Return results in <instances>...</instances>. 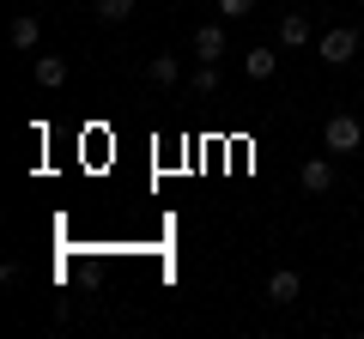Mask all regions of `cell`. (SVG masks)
I'll use <instances>...</instances> for the list:
<instances>
[{"label":"cell","mask_w":364,"mask_h":339,"mask_svg":"<svg viewBox=\"0 0 364 339\" xmlns=\"http://www.w3.org/2000/svg\"><path fill=\"white\" fill-rule=\"evenodd\" d=\"M279 43H286V49H304V43H310V18L286 13V18H279Z\"/></svg>","instance_id":"6"},{"label":"cell","mask_w":364,"mask_h":339,"mask_svg":"<svg viewBox=\"0 0 364 339\" xmlns=\"http://www.w3.org/2000/svg\"><path fill=\"white\" fill-rule=\"evenodd\" d=\"M37 85H43V91H61V85H67V61H61V55H37Z\"/></svg>","instance_id":"4"},{"label":"cell","mask_w":364,"mask_h":339,"mask_svg":"<svg viewBox=\"0 0 364 339\" xmlns=\"http://www.w3.org/2000/svg\"><path fill=\"white\" fill-rule=\"evenodd\" d=\"M37 37H43L37 13H18V18H13V49H37Z\"/></svg>","instance_id":"8"},{"label":"cell","mask_w":364,"mask_h":339,"mask_svg":"<svg viewBox=\"0 0 364 339\" xmlns=\"http://www.w3.org/2000/svg\"><path fill=\"white\" fill-rule=\"evenodd\" d=\"M188 91H195V97H213V91H219V61H200V73L188 79Z\"/></svg>","instance_id":"11"},{"label":"cell","mask_w":364,"mask_h":339,"mask_svg":"<svg viewBox=\"0 0 364 339\" xmlns=\"http://www.w3.org/2000/svg\"><path fill=\"white\" fill-rule=\"evenodd\" d=\"M322 145H328V152H358V145H364V128H358L352 116H328Z\"/></svg>","instance_id":"2"},{"label":"cell","mask_w":364,"mask_h":339,"mask_svg":"<svg viewBox=\"0 0 364 339\" xmlns=\"http://www.w3.org/2000/svg\"><path fill=\"white\" fill-rule=\"evenodd\" d=\"M146 73H152V85H176V79H182V61H176V55H152Z\"/></svg>","instance_id":"10"},{"label":"cell","mask_w":364,"mask_h":339,"mask_svg":"<svg viewBox=\"0 0 364 339\" xmlns=\"http://www.w3.org/2000/svg\"><path fill=\"white\" fill-rule=\"evenodd\" d=\"M219 13L225 18H249V13H255V0H219Z\"/></svg>","instance_id":"13"},{"label":"cell","mask_w":364,"mask_h":339,"mask_svg":"<svg viewBox=\"0 0 364 339\" xmlns=\"http://www.w3.org/2000/svg\"><path fill=\"white\" fill-rule=\"evenodd\" d=\"M273 67H279V55H273V49H249L243 55V73L249 79H273Z\"/></svg>","instance_id":"9"},{"label":"cell","mask_w":364,"mask_h":339,"mask_svg":"<svg viewBox=\"0 0 364 339\" xmlns=\"http://www.w3.org/2000/svg\"><path fill=\"white\" fill-rule=\"evenodd\" d=\"M298 182H304V194H328V188H334V164H328V157H310V164L298 170Z\"/></svg>","instance_id":"3"},{"label":"cell","mask_w":364,"mask_h":339,"mask_svg":"<svg viewBox=\"0 0 364 339\" xmlns=\"http://www.w3.org/2000/svg\"><path fill=\"white\" fill-rule=\"evenodd\" d=\"M316 49H322V61H328V67H346L352 55H358V30H352V25H334L322 43H316Z\"/></svg>","instance_id":"1"},{"label":"cell","mask_w":364,"mask_h":339,"mask_svg":"<svg viewBox=\"0 0 364 339\" xmlns=\"http://www.w3.org/2000/svg\"><path fill=\"white\" fill-rule=\"evenodd\" d=\"M298 291H304V279L291 273V267H279V273L267 279V297H273V303H298Z\"/></svg>","instance_id":"5"},{"label":"cell","mask_w":364,"mask_h":339,"mask_svg":"<svg viewBox=\"0 0 364 339\" xmlns=\"http://www.w3.org/2000/svg\"><path fill=\"white\" fill-rule=\"evenodd\" d=\"M128 13H134V0H97V18H109V25H122Z\"/></svg>","instance_id":"12"},{"label":"cell","mask_w":364,"mask_h":339,"mask_svg":"<svg viewBox=\"0 0 364 339\" xmlns=\"http://www.w3.org/2000/svg\"><path fill=\"white\" fill-rule=\"evenodd\" d=\"M195 55H200V61H219V55H225V30L219 25H200L195 30Z\"/></svg>","instance_id":"7"}]
</instances>
